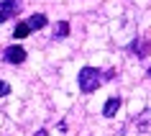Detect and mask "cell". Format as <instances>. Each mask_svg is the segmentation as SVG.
Returning <instances> with one entry per match:
<instances>
[{"instance_id":"obj_11","label":"cell","mask_w":151,"mask_h":136,"mask_svg":"<svg viewBox=\"0 0 151 136\" xmlns=\"http://www.w3.org/2000/svg\"><path fill=\"white\" fill-rule=\"evenodd\" d=\"M33 136H49V131H46V128H39V131H36Z\"/></svg>"},{"instance_id":"obj_10","label":"cell","mask_w":151,"mask_h":136,"mask_svg":"<svg viewBox=\"0 0 151 136\" xmlns=\"http://www.w3.org/2000/svg\"><path fill=\"white\" fill-rule=\"evenodd\" d=\"M5 95H10V85L0 80V98H5Z\"/></svg>"},{"instance_id":"obj_3","label":"cell","mask_w":151,"mask_h":136,"mask_svg":"<svg viewBox=\"0 0 151 136\" xmlns=\"http://www.w3.org/2000/svg\"><path fill=\"white\" fill-rule=\"evenodd\" d=\"M3 62L8 64H23L26 62V49L23 46H8L3 51Z\"/></svg>"},{"instance_id":"obj_1","label":"cell","mask_w":151,"mask_h":136,"mask_svg":"<svg viewBox=\"0 0 151 136\" xmlns=\"http://www.w3.org/2000/svg\"><path fill=\"white\" fill-rule=\"evenodd\" d=\"M77 82H80L82 93H95V90L105 82V75L100 72L97 67H82L80 75H77Z\"/></svg>"},{"instance_id":"obj_8","label":"cell","mask_w":151,"mask_h":136,"mask_svg":"<svg viewBox=\"0 0 151 136\" xmlns=\"http://www.w3.org/2000/svg\"><path fill=\"white\" fill-rule=\"evenodd\" d=\"M67 36H69V23L67 21H59L54 26V39H67Z\"/></svg>"},{"instance_id":"obj_9","label":"cell","mask_w":151,"mask_h":136,"mask_svg":"<svg viewBox=\"0 0 151 136\" xmlns=\"http://www.w3.org/2000/svg\"><path fill=\"white\" fill-rule=\"evenodd\" d=\"M28 33H31V26L26 23H16V28H13V36H16V39H26V36H28Z\"/></svg>"},{"instance_id":"obj_6","label":"cell","mask_w":151,"mask_h":136,"mask_svg":"<svg viewBox=\"0 0 151 136\" xmlns=\"http://www.w3.org/2000/svg\"><path fill=\"white\" fill-rule=\"evenodd\" d=\"M149 123H151V108H146V111H143L141 116L133 121V126L138 128V131H146V128H149Z\"/></svg>"},{"instance_id":"obj_5","label":"cell","mask_w":151,"mask_h":136,"mask_svg":"<svg viewBox=\"0 0 151 136\" xmlns=\"http://www.w3.org/2000/svg\"><path fill=\"white\" fill-rule=\"evenodd\" d=\"M120 103H123V100H120L118 95H113V98H108V100H105V105H103V116H105V118H113V116H115V113H118Z\"/></svg>"},{"instance_id":"obj_2","label":"cell","mask_w":151,"mask_h":136,"mask_svg":"<svg viewBox=\"0 0 151 136\" xmlns=\"http://www.w3.org/2000/svg\"><path fill=\"white\" fill-rule=\"evenodd\" d=\"M21 10V0H0V23H5Z\"/></svg>"},{"instance_id":"obj_4","label":"cell","mask_w":151,"mask_h":136,"mask_svg":"<svg viewBox=\"0 0 151 136\" xmlns=\"http://www.w3.org/2000/svg\"><path fill=\"white\" fill-rule=\"evenodd\" d=\"M128 51H131L133 56H138V59H143V56H146V54L151 51V44H149L146 39H136V41H131Z\"/></svg>"},{"instance_id":"obj_12","label":"cell","mask_w":151,"mask_h":136,"mask_svg":"<svg viewBox=\"0 0 151 136\" xmlns=\"http://www.w3.org/2000/svg\"><path fill=\"white\" fill-rule=\"evenodd\" d=\"M149 77H151V67H149Z\"/></svg>"},{"instance_id":"obj_7","label":"cell","mask_w":151,"mask_h":136,"mask_svg":"<svg viewBox=\"0 0 151 136\" xmlns=\"http://www.w3.org/2000/svg\"><path fill=\"white\" fill-rule=\"evenodd\" d=\"M26 23L31 26V31H39V28H44V26H46V16H44V13H33Z\"/></svg>"}]
</instances>
